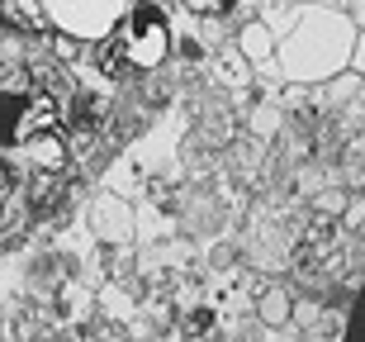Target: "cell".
Here are the masks:
<instances>
[{
  "label": "cell",
  "mask_w": 365,
  "mask_h": 342,
  "mask_svg": "<svg viewBox=\"0 0 365 342\" xmlns=\"http://www.w3.org/2000/svg\"><path fill=\"white\" fill-rule=\"evenodd\" d=\"M242 48H247V57H252V62H261V57L271 53V43H266V29H261V24H247Z\"/></svg>",
  "instance_id": "cell-5"
},
{
  "label": "cell",
  "mask_w": 365,
  "mask_h": 342,
  "mask_svg": "<svg viewBox=\"0 0 365 342\" xmlns=\"http://www.w3.org/2000/svg\"><path fill=\"white\" fill-rule=\"evenodd\" d=\"M128 14V0H48V24L71 39H109Z\"/></svg>",
  "instance_id": "cell-3"
},
{
  "label": "cell",
  "mask_w": 365,
  "mask_h": 342,
  "mask_svg": "<svg viewBox=\"0 0 365 342\" xmlns=\"http://www.w3.org/2000/svg\"><path fill=\"white\" fill-rule=\"evenodd\" d=\"M53 105L34 91H0V148H34V157L62 162V143L53 134Z\"/></svg>",
  "instance_id": "cell-2"
},
{
  "label": "cell",
  "mask_w": 365,
  "mask_h": 342,
  "mask_svg": "<svg viewBox=\"0 0 365 342\" xmlns=\"http://www.w3.org/2000/svg\"><path fill=\"white\" fill-rule=\"evenodd\" d=\"M346 338L351 342H365V286L356 295V309H351V323H346Z\"/></svg>",
  "instance_id": "cell-7"
},
{
  "label": "cell",
  "mask_w": 365,
  "mask_h": 342,
  "mask_svg": "<svg viewBox=\"0 0 365 342\" xmlns=\"http://www.w3.org/2000/svg\"><path fill=\"white\" fill-rule=\"evenodd\" d=\"M351 62H356V67L365 71V39H361V48H351Z\"/></svg>",
  "instance_id": "cell-10"
},
{
  "label": "cell",
  "mask_w": 365,
  "mask_h": 342,
  "mask_svg": "<svg viewBox=\"0 0 365 342\" xmlns=\"http://www.w3.org/2000/svg\"><path fill=\"white\" fill-rule=\"evenodd\" d=\"M261 314L271 318V323H280V318L289 314V300H284V290H271V295L261 300Z\"/></svg>",
  "instance_id": "cell-6"
},
{
  "label": "cell",
  "mask_w": 365,
  "mask_h": 342,
  "mask_svg": "<svg viewBox=\"0 0 365 342\" xmlns=\"http://www.w3.org/2000/svg\"><path fill=\"white\" fill-rule=\"evenodd\" d=\"M166 48H171V24L157 5H128L114 34H109V62L123 71H152L162 67Z\"/></svg>",
  "instance_id": "cell-1"
},
{
  "label": "cell",
  "mask_w": 365,
  "mask_h": 342,
  "mask_svg": "<svg viewBox=\"0 0 365 342\" xmlns=\"http://www.w3.org/2000/svg\"><path fill=\"white\" fill-rule=\"evenodd\" d=\"M0 24L19 34H43L48 29V0H0Z\"/></svg>",
  "instance_id": "cell-4"
},
{
  "label": "cell",
  "mask_w": 365,
  "mask_h": 342,
  "mask_svg": "<svg viewBox=\"0 0 365 342\" xmlns=\"http://www.w3.org/2000/svg\"><path fill=\"white\" fill-rule=\"evenodd\" d=\"M14 186H19V181H14V166L0 157V205H5V200L14 195Z\"/></svg>",
  "instance_id": "cell-8"
},
{
  "label": "cell",
  "mask_w": 365,
  "mask_h": 342,
  "mask_svg": "<svg viewBox=\"0 0 365 342\" xmlns=\"http://www.w3.org/2000/svg\"><path fill=\"white\" fill-rule=\"evenodd\" d=\"M190 10H200V14H223L232 5V0H185Z\"/></svg>",
  "instance_id": "cell-9"
}]
</instances>
